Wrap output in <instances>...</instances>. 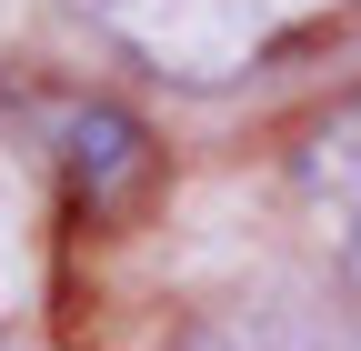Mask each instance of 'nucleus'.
Instances as JSON below:
<instances>
[{"label": "nucleus", "mask_w": 361, "mask_h": 351, "mask_svg": "<svg viewBox=\"0 0 361 351\" xmlns=\"http://www.w3.org/2000/svg\"><path fill=\"white\" fill-rule=\"evenodd\" d=\"M61 171H71V191L90 211H111L130 181H151V130L130 111H111V101H90V111L61 121Z\"/></svg>", "instance_id": "f03ea898"}, {"label": "nucleus", "mask_w": 361, "mask_h": 351, "mask_svg": "<svg viewBox=\"0 0 361 351\" xmlns=\"http://www.w3.org/2000/svg\"><path fill=\"white\" fill-rule=\"evenodd\" d=\"M301 201L331 231L341 271L361 281V101H341V111H322L301 130Z\"/></svg>", "instance_id": "f257e3e1"}]
</instances>
